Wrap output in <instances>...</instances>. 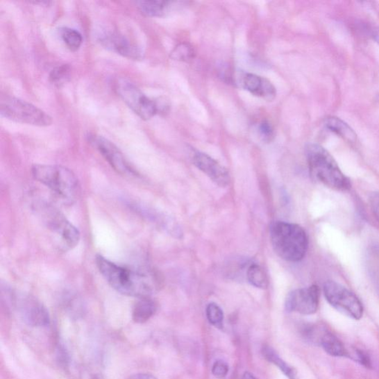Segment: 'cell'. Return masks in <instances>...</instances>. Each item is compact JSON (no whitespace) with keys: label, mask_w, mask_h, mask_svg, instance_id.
<instances>
[{"label":"cell","mask_w":379,"mask_h":379,"mask_svg":"<svg viewBox=\"0 0 379 379\" xmlns=\"http://www.w3.org/2000/svg\"><path fill=\"white\" fill-rule=\"evenodd\" d=\"M96 262L106 282L122 295L139 298L151 297L163 285L162 277L157 271L118 265L101 255L96 256Z\"/></svg>","instance_id":"obj_1"},{"label":"cell","mask_w":379,"mask_h":379,"mask_svg":"<svg viewBox=\"0 0 379 379\" xmlns=\"http://www.w3.org/2000/svg\"><path fill=\"white\" fill-rule=\"evenodd\" d=\"M305 152L310 174L314 180L336 191L345 192L351 188L348 177L325 148L317 144H309Z\"/></svg>","instance_id":"obj_2"},{"label":"cell","mask_w":379,"mask_h":379,"mask_svg":"<svg viewBox=\"0 0 379 379\" xmlns=\"http://www.w3.org/2000/svg\"><path fill=\"white\" fill-rule=\"evenodd\" d=\"M271 240L276 253L287 262L304 259L308 249V237L303 227L285 221H275L271 226Z\"/></svg>","instance_id":"obj_3"},{"label":"cell","mask_w":379,"mask_h":379,"mask_svg":"<svg viewBox=\"0 0 379 379\" xmlns=\"http://www.w3.org/2000/svg\"><path fill=\"white\" fill-rule=\"evenodd\" d=\"M35 179L49 187L66 203H73L81 195V185L76 175L60 165H35L32 167Z\"/></svg>","instance_id":"obj_4"},{"label":"cell","mask_w":379,"mask_h":379,"mask_svg":"<svg viewBox=\"0 0 379 379\" xmlns=\"http://www.w3.org/2000/svg\"><path fill=\"white\" fill-rule=\"evenodd\" d=\"M36 210L60 251H69L76 246L81 239V233L59 210L49 203H39Z\"/></svg>","instance_id":"obj_5"},{"label":"cell","mask_w":379,"mask_h":379,"mask_svg":"<svg viewBox=\"0 0 379 379\" xmlns=\"http://www.w3.org/2000/svg\"><path fill=\"white\" fill-rule=\"evenodd\" d=\"M2 117L18 124L33 126L47 127L53 119L48 114L35 106L15 97H6L0 104Z\"/></svg>","instance_id":"obj_6"},{"label":"cell","mask_w":379,"mask_h":379,"mask_svg":"<svg viewBox=\"0 0 379 379\" xmlns=\"http://www.w3.org/2000/svg\"><path fill=\"white\" fill-rule=\"evenodd\" d=\"M115 90L124 102L143 120H149L160 113L158 101L148 97L140 89L126 79L119 78Z\"/></svg>","instance_id":"obj_7"},{"label":"cell","mask_w":379,"mask_h":379,"mask_svg":"<svg viewBox=\"0 0 379 379\" xmlns=\"http://www.w3.org/2000/svg\"><path fill=\"white\" fill-rule=\"evenodd\" d=\"M6 303L15 307L22 319L33 327H44L49 325V311L39 300L29 295H17L8 287H3Z\"/></svg>","instance_id":"obj_8"},{"label":"cell","mask_w":379,"mask_h":379,"mask_svg":"<svg viewBox=\"0 0 379 379\" xmlns=\"http://www.w3.org/2000/svg\"><path fill=\"white\" fill-rule=\"evenodd\" d=\"M324 294L328 303L342 314L360 320L364 313L360 298L347 287L334 281L324 285Z\"/></svg>","instance_id":"obj_9"},{"label":"cell","mask_w":379,"mask_h":379,"mask_svg":"<svg viewBox=\"0 0 379 379\" xmlns=\"http://www.w3.org/2000/svg\"><path fill=\"white\" fill-rule=\"evenodd\" d=\"M88 141L118 174L126 176H139L138 172L113 142L102 136L97 135L89 136Z\"/></svg>","instance_id":"obj_10"},{"label":"cell","mask_w":379,"mask_h":379,"mask_svg":"<svg viewBox=\"0 0 379 379\" xmlns=\"http://www.w3.org/2000/svg\"><path fill=\"white\" fill-rule=\"evenodd\" d=\"M320 289L316 285L295 289L289 294L285 307L289 312L312 315L317 313L319 306Z\"/></svg>","instance_id":"obj_11"},{"label":"cell","mask_w":379,"mask_h":379,"mask_svg":"<svg viewBox=\"0 0 379 379\" xmlns=\"http://www.w3.org/2000/svg\"><path fill=\"white\" fill-rule=\"evenodd\" d=\"M99 41L105 48L125 58L132 60L142 58L143 52L140 48L117 32L103 33L99 36Z\"/></svg>","instance_id":"obj_12"},{"label":"cell","mask_w":379,"mask_h":379,"mask_svg":"<svg viewBox=\"0 0 379 379\" xmlns=\"http://www.w3.org/2000/svg\"><path fill=\"white\" fill-rule=\"evenodd\" d=\"M193 162L197 169L205 174L218 186L225 187L229 185L230 179L228 171L208 154L196 152L194 155Z\"/></svg>","instance_id":"obj_13"},{"label":"cell","mask_w":379,"mask_h":379,"mask_svg":"<svg viewBox=\"0 0 379 379\" xmlns=\"http://www.w3.org/2000/svg\"><path fill=\"white\" fill-rule=\"evenodd\" d=\"M240 85L253 95L264 99L266 101H273L276 97V89L271 82L266 78L254 74H240Z\"/></svg>","instance_id":"obj_14"},{"label":"cell","mask_w":379,"mask_h":379,"mask_svg":"<svg viewBox=\"0 0 379 379\" xmlns=\"http://www.w3.org/2000/svg\"><path fill=\"white\" fill-rule=\"evenodd\" d=\"M128 205L132 210H135L142 218L164 229L171 235L176 237L182 235L179 227L169 217L159 213L157 210L137 202H132Z\"/></svg>","instance_id":"obj_15"},{"label":"cell","mask_w":379,"mask_h":379,"mask_svg":"<svg viewBox=\"0 0 379 379\" xmlns=\"http://www.w3.org/2000/svg\"><path fill=\"white\" fill-rule=\"evenodd\" d=\"M326 127L331 132L349 143L355 144L358 137L353 129L342 119L330 117L326 119Z\"/></svg>","instance_id":"obj_16"},{"label":"cell","mask_w":379,"mask_h":379,"mask_svg":"<svg viewBox=\"0 0 379 379\" xmlns=\"http://www.w3.org/2000/svg\"><path fill=\"white\" fill-rule=\"evenodd\" d=\"M319 343L323 349L329 355L336 357L348 356L349 353L344 344L333 334L328 331H324L321 334Z\"/></svg>","instance_id":"obj_17"},{"label":"cell","mask_w":379,"mask_h":379,"mask_svg":"<svg viewBox=\"0 0 379 379\" xmlns=\"http://www.w3.org/2000/svg\"><path fill=\"white\" fill-rule=\"evenodd\" d=\"M157 303L151 297L141 298L133 309V319L137 323L149 321L157 312Z\"/></svg>","instance_id":"obj_18"},{"label":"cell","mask_w":379,"mask_h":379,"mask_svg":"<svg viewBox=\"0 0 379 379\" xmlns=\"http://www.w3.org/2000/svg\"><path fill=\"white\" fill-rule=\"evenodd\" d=\"M137 7L144 15L152 17H161L168 12L170 3L159 1V0H149V1H138Z\"/></svg>","instance_id":"obj_19"},{"label":"cell","mask_w":379,"mask_h":379,"mask_svg":"<svg viewBox=\"0 0 379 379\" xmlns=\"http://www.w3.org/2000/svg\"><path fill=\"white\" fill-rule=\"evenodd\" d=\"M262 354L267 361L278 367L289 379H297L295 370L282 360L272 348L264 346L262 348Z\"/></svg>","instance_id":"obj_20"},{"label":"cell","mask_w":379,"mask_h":379,"mask_svg":"<svg viewBox=\"0 0 379 379\" xmlns=\"http://www.w3.org/2000/svg\"><path fill=\"white\" fill-rule=\"evenodd\" d=\"M367 266L372 282L379 293V246H373L367 252Z\"/></svg>","instance_id":"obj_21"},{"label":"cell","mask_w":379,"mask_h":379,"mask_svg":"<svg viewBox=\"0 0 379 379\" xmlns=\"http://www.w3.org/2000/svg\"><path fill=\"white\" fill-rule=\"evenodd\" d=\"M249 282L255 287L265 289L269 286V278L262 267L256 264H252L247 270Z\"/></svg>","instance_id":"obj_22"},{"label":"cell","mask_w":379,"mask_h":379,"mask_svg":"<svg viewBox=\"0 0 379 379\" xmlns=\"http://www.w3.org/2000/svg\"><path fill=\"white\" fill-rule=\"evenodd\" d=\"M60 36L63 42L71 51L80 49L83 43L81 33L73 28H62L60 29Z\"/></svg>","instance_id":"obj_23"},{"label":"cell","mask_w":379,"mask_h":379,"mask_svg":"<svg viewBox=\"0 0 379 379\" xmlns=\"http://www.w3.org/2000/svg\"><path fill=\"white\" fill-rule=\"evenodd\" d=\"M71 73V68L69 65H61L56 67L50 73V81L54 85L60 87L69 81Z\"/></svg>","instance_id":"obj_24"},{"label":"cell","mask_w":379,"mask_h":379,"mask_svg":"<svg viewBox=\"0 0 379 379\" xmlns=\"http://www.w3.org/2000/svg\"><path fill=\"white\" fill-rule=\"evenodd\" d=\"M63 305L65 308L71 314L79 316L84 310L81 298L73 293H66L63 296Z\"/></svg>","instance_id":"obj_25"},{"label":"cell","mask_w":379,"mask_h":379,"mask_svg":"<svg viewBox=\"0 0 379 379\" xmlns=\"http://www.w3.org/2000/svg\"><path fill=\"white\" fill-rule=\"evenodd\" d=\"M194 50L189 44L182 43L172 51L171 58L174 60L187 62L194 58Z\"/></svg>","instance_id":"obj_26"},{"label":"cell","mask_w":379,"mask_h":379,"mask_svg":"<svg viewBox=\"0 0 379 379\" xmlns=\"http://www.w3.org/2000/svg\"><path fill=\"white\" fill-rule=\"evenodd\" d=\"M208 319L211 325L221 328L224 320V314L219 305L215 303H210L206 309Z\"/></svg>","instance_id":"obj_27"},{"label":"cell","mask_w":379,"mask_h":379,"mask_svg":"<svg viewBox=\"0 0 379 379\" xmlns=\"http://www.w3.org/2000/svg\"><path fill=\"white\" fill-rule=\"evenodd\" d=\"M258 131L263 141L269 142L274 137V130L272 125L267 120H262L258 125Z\"/></svg>","instance_id":"obj_28"},{"label":"cell","mask_w":379,"mask_h":379,"mask_svg":"<svg viewBox=\"0 0 379 379\" xmlns=\"http://www.w3.org/2000/svg\"><path fill=\"white\" fill-rule=\"evenodd\" d=\"M228 365L223 361H217L212 367V373L219 379L224 378L228 373Z\"/></svg>","instance_id":"obj_29"},{"label":"cell","mask_w":379,"mask_h":379,"mask_svg":"<svg viewBox=\"0 0 379 379\" xmlns=\"http://www.w3.org/2000/svg\"><path fill=\"white\" fill-rule=\"evenodd\" d=\"M352 358L355 362H360L362 365L367 367V369H371L372 367L369 355L362 351L355 350Z\"/></svg>","instance_id":"obj_30"},{"label":"cell","mask_w":379,"mask_h":379,"mask_svg":"<svg viewBox=\"0 0 379 379\" xmlns=\"http://www.w3.org/2000/svg\"><path fill=\"white\" fill-rule=\"evenodd\" d=\"M371 202L373 213L379 220V192L373 194L371 198Z\"/></svg>","instance_id":"obj_31"},{"label":"cell","mask_w":379,"mask_h":379,"mask_svg":"<svg viewBox=\"0 0 379 379\" xmlns=\"http://www.w3.org/2000/svg\"><path fill=\"white\" fill-rule=\"evenodd\" d=\"M128 379H158L151 374L140 373L130 377Z\"/></svg>","instance_id":"obj_32"},{"label":"cell","mask_w":379,"mask_h":379,"mask_svg":"<svg viewBox=\"0 0 379 379\" xmlns=\"http://www.w3.org/2000/svg\"><path fill=\"white\" fill-rule=\"evenodd\" d=\"M372 35L375 41L379 44V29L374 30Z\"/></svg>","instance_id":"obj_33"},{"label":"cell","mask_w":379,"mask_h":379,"mask_svg":"<svg viewBox=\"0 0 379 379\" xmlns=\"http://www.w3.org/2000/svg\"><path fill=\"white\" fill-rule=\"evenodd\" d=\"M242 379H258L253 374L249 372L244 373L242 377Z\"/></svg>","instance_id":"obj_34"}]
</instances>
